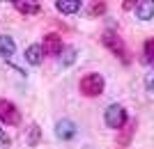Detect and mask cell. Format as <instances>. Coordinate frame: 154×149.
Listing matches in <instances>:
<instances>
[{
    "label": "cell",
    "mask_w": 154,
    "mask_h": 149,
    "mask_svg": "<svg viewBox=\"0 0 154 149\" xmlns=\"http://www.w3.org/2000/svg\"><path fill=\"white\" fill-rule=\"evenodd\" d=\"M103 76H99V73H88V76H83V80H81V92H83L85 97H99L103 92Z\"/></svg>",
    "instance_id": "cell-1"
},
{
    "label": "cell",
    "mask_w": 154,
    "mask_h": 149,
    "mask_svg": "<svg viewBox=\"0 0 154 149\" xmlns=\"http://www.w3.org/2000/svg\"><path fill=\"white\" fill-rule=\"evenodd\" d=\"M124 122H127V112L120 103H110L106 108V124H108L110 129H122Z\"/></svg>",
    "instance_id": "cell-2"
},
{
    "label": "cell",
    "mask_w": 154,
    "mask_h": 149,
    "mask_svg": "<svg viewBox=\"0 0 154 149\" xmlns=\"http://www.w3.org/2000/svg\"><path fill=\"white\" fill-rule=\"evenodd\" d=\"M103 46H106V48H110V51L115 53V55L122 60V62H129V58H127V48H124L122 39L117 37L115 32H103Z\"/></svg>",
    "instance_id": "cell-3"
},
{
    "label": "cell",
    "mask_w": 154,
    "mask_h": 149,
    "mask_svg": "<svg viewBox=\"0 0 154 149\" xmlns=\"http://www.w3.org/2000/svg\"><path fill=\"white\" fill-rule=\"evenodd\" d=\"M0 122L9 124V126H14V124L21 122L19 108H16L14 103H9V101H5V99H0Z\"/></svg>",
    "instance_id": "cell-4"
},
{
    "label": "cell",
    "mask_w": 154,
    "mask_h": 149,
    "mask_svg": "<svg viewBox=\"0 0 154 149\" xmlns=\"http://www.w3.org/2000/svg\"><path fill=\"white\" fill-rule=\"evenodd\" d=\"M44 53L46 55H60L62 53V39L58 34H46L44 37Z\"/></svg>",
    "instance_id": "cell-5"
},
{
    "label": "cell",
    "mask_w": 154,
    "mask_h": 149,
    "mask_svg": "<svg viewBox=\"0 0 154 149\" xmlns=\"http://www.w3.org/2000/svg\"><path fill=\"white\" fill-rule=\"evenodd\" d=\"M55 136L60 138V140H69V138L76 136V124L71 122V119H62V122H58V126H55Z\"/></svg>",
    "instance_id": "cell-6"
},
{
    "label": "cell",
    "mask_w": 154,
    "mask_h": 149,
    "mask_svg": "<svg viewBox=\"0 0 154 149\" xmlns=\"http://www.w3.org/2000/svg\"><path fill=\"white\" fill-rule=\"evenodd\" d=\"M136 16L140 21H149L154 19V0H140L136 7Z\"/></svg>",
    "instance_id": "cell-7"
},
{
    "label": "cell",
    "mask_w": 154,
    "mask_h": 149,
    "mask_svg": "<svg viewBox=\"0 0 154 149\" xmlns=\"http://www.w3.org/2000/svg\"><path fill=\"white\" fill-rule=\"evenodd\" d=\"M12 5L19 9L21 14H37L39 12V2L37 0H12Z\"/></svg>",
    "instance_id": "cell-8"
},
{
    "label": "cell",
    "mask_w": 154,
    "mask_h": 149,
    "mask_svg": "<svg viewBox=\"0 0 154 149\" xmlns=\"http://www.w3.org/2000/svg\"><path fill=\"white\" fill-rule=\"evenodd\" d=\"M42 58H44V48H42L39 44L28 46V51H26V60L30 62V64H35V67H37L39 62H42Z\"/></svg>",
    "instance_id": "cell-9"
},
{
    "label": "cell",
    "mask_w": 154,
    "mask_h": 149,
    "mask_svg": "<svg viewBox=\"0 0 154 149\" xmlns=\"http://www.w3.org/2000/svg\"><path fill=\"white\" fill-rule=\"evenodd\" d=\"M14 51H16V44H14V39L12 37H0V55L2 58H12Z\"/></svg>",
    "instance_id": "cell-10"
},
{
    "label": "cell",
    "mask_w": 154,
    "mask_h": 149,
    "mask_svg": "<svg viewBox=\"0 0 154 149\" xmlns=\"http://www.w3.org/2000/svg\"><path fill=\"white\" fill-rule=\"evenodd\" d=\"M58 9L62 14H76L81 9V0H58Z\"/></svg>",
    "instance_id": "cell-11"
},
{
    "label": "cell",
    "mask_w": 154,
    "mask_h": 149,
    "mask_svg": "<svg viewBox=\"0 0 154 149\" xmlns=\"http://www.w3.org/2000/svg\"><path fill=\"white\" fill-rule=\"evenodd\" d=\"M145 58H147L149 62H152V64H154V37L145 41Z\"/></svg>",
    "instance_id": "cell-12"
},
{
    "label": "cell",
    "mask_w": 154,
    "mask_h": 149,
    "mask_svg": "<svg viewBox=\"0 0 154 149\" xmlns=\"http://www.w3.org/2000/svg\"><path fill=\"white\" fill-rule=\"evenodd\" d=\"M90 12H92V14H103V12H106V5H103L101 0H97L94 5H92V9H90Z\"/></svg>",
    "instance_id": "cell-13"
},
{
    "label": "cell",
    "mask_w": 154,
    "mask_h": 149,
    "mask_svg": "<svg viewBox=\"0 0 154 149\" xmlns=\"http://www.w3.org/2000/svg\"><path fill=\"white\" fill-rule=\"evenodd\" d=\"M37 138H39V129H37V126H30V140H28V142L37 145Z\"/></svg>",
    "instance_id": "cell-14"
},
{
    "label": "cell",
    "mask_w": 154,
    "mask_h": 149,
    "mask_svg": "<svg viewBox=\"0 0 154 149\" xmlns=\"http://www.w3.org/2000/svg\"><path fill=\"white\" fill-rule=\"evenodd\" d=\"M145 87H147V92H149V94H154V73L145 78Z\"/></svg>",
    "instance_id": "cell-15"
},
{
    "label": "cell",
    "mask_w": 154,
    "mask_h": 149,
    "mask_svg": "<svg viewBox=\"0 0 154 149\" xmlns=\"http://www.w3.org/2000/svg\"><path fill=\"white\" fill-rule=\"evenodd\" d=\"M136 0H124V9H134Z\"/></svg>",
    "instance_id": "cell-16"
}]
</instances>
